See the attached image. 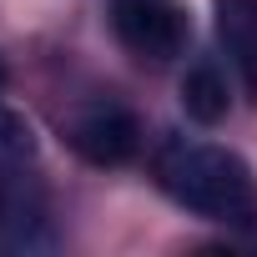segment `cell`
Returning a JSON list of instances; mask_svg holds the SVG:
<instances>
[{
    "label": "cell",
    "mask_w": 257,
    "mask_h": 257,
    "mask_svg": "<svg viewBox=\"0 0 257 257\" xmlns=\"http://www.w3.org/2000/svg\"><path fill=\"white\" fill-rule=\"evenodd\" d=\"M157 177L167 187L172 202H182L197 217H217V222H247L257 212V182L247 172L242 157H232L227 147H167L157 162Z\"/></svg>",
    "instance_id": "cell-1"
},
{
    "label": "cell",
    "mask_w": 257,
    "mask_h": 257,
    "mask_svg": "<svg viewBox=\"0 0 257 257\" xmlns=\"http://www.w3.org/2000/svg\"><path fill=\"white\" fill-rule=\"evenodd\" d=\"M116 41L142 61H172L187 46V11L177 0H106Z\"/></svg>",
    "instance_id": "cell-2"
},
{
    "label": "cell",
    "mask_w": 257,
    "mask_h": 257,
    "mask_svg": "<svg viewBox=\"0 0 257 257\" xmlns=\"http://www.w3.org/2000/svg\"><path fill=\"white\" fill-rule=\"evenodd\" d=\"M137 142H142V132H137L132 111H121V106H91L71 126V147L91 167H121L126 157L137 152Z\"/></svg>",
    "instance_id": "cell-3"
},
{
    "label": "cell",
    "mask_w": 257,
    "mask_h": 257,
    "mask_svg": "<svg viewBox=\"0 0 257 257\" xmlns=\"http://www.w3.org/2000/svg\"><path fill=\"white\" fill-rule=\"evenodd\" d=\"M217 11V41L227 46L242 86L257 96V0H212Z\"/></svg>",
    "instance_id": "cell-4"
},
{
    "label": "cell",
    "mask_w": 257,
    "mask_h": 257,
    "mask_svg": "<svg viewBox=\"0 0 257 257\" xmlns=\"http://www.w3.org/2000/svg\"><path fill=\"white\" fill-rule=\"evenodd\" d=\"M227 81H222V71L212 66V61H197L192 71H187V81H182V111L192 116V121H202V126H212V121H222L227 116Z\"/></svg>",
    "instance_id": "cell-5"
},
{
    "label": "cell",
    "mask_w": 257,
    "mask_h": 257,
    "mask_svg": "<svg viewBox=\"0 0 257 257\" xmlns=\"http://www.w3.org/2000/svg\"><path fill=\"white\" fill-rule=\"evenodd\" d=\"M31 162H36V137H31L26 116L0 106V182H16Z\"/></svg>",
    "instance_id": "cell-6"
},
{
    "label": "cell",
    "mask_w": 257,
    "mask_h": 257,
    "mask_svg": "<svg viewBox=\"0 0 257 257\" xmlns=\"http://www.w3.org/2000/svg\"><path fill=\"white\" fill-rule=\"evenodd\" d=\"M0 86H6V66H0Z\"/></svg>",
    "instance_id": "cell-7"
}]
</instances>
